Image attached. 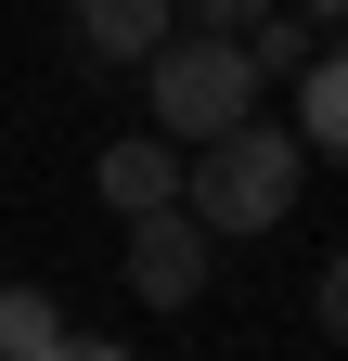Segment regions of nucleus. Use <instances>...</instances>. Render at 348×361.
Wrapping results in <instances>:
<instances>
[{
    "label": "nucleus",
    "instance_id": "1",
    "mask_svg": "<svg viewBox=\"0 0 348 361\" xmlns=\"http://www.w3.org/2000/svg\"><path fill=\"white\" fill-rule=\"evenodd\" d=\"M297 180H310V142L271 116H232L220 142L181 155V207L206 219V233H284L297 219Z\"/></svg>",
    "mask_w": 348,
    "mask_h": 361
},
{
    "label": "nucleus",
    "instance_id": "2",
    "mask_svg": "<svg viewBox=\"0 0 348 361\" xmlns=\"http://www.w3.org/2000/svg\"><path fill=\"white\" fill-rule=\"evenodd\" d=\"M142 78H155V129L168 142H220L232 116H258V65H245V39H220V26H168L155 52H142Z\"/></svg>",
    "mask_w": 348,
    "mask_h": 361
},
{
    "label": "nucleus",
    "instance_id": "3",
    "mask_svg": "<svg viewBox=\"0 0 348 361\" xmlns=\"http://www.w3.org/2000/svg\"><path fill=\"white\" fill-rule=\"evenodd\" d=\"M206 245H220V233H206L194 207H142V219H129V297H142V310H194L206 297Z\"/></svg>",
    "mask_w": 348,
    "mask_h": 361
},
{
    "label": "nucleus",
    "instance_id": "4",
    "mask_svg": "<svg viewBox=\"0 0 348 361\" xmlns=\"http://www.w3.org/2000/svg\"><path fill=\"white\" fill-rule=\"evenodd\" d=\"M91 180H104V207H116V219L181 207V142H168V129H116V142L91 155Z\"/></svg>",
    "mask_w": 348,
    "mask_h": 361
},
{
    "label": "nucleus",
    "instance_id": "5",
    "mask_svg": "<svg viewBox=\"0 0 348 361\" xmlns=\"http://www.w3.org/2000/svg\"><path fill=\"white\" fill-rule=\"evenodd\" d=\"M65 13H77V52L91 65H142L168 39V0H65Z\"/></svg>",
    "mask_w": 348,
    "mask_h": 361
},
{
    "label": "nucleus",
    "instance_id": "6",
    "mask_svg": "<svg viewBox=\"0 0 348 361\" xmlns=\"http://www.w3.org/2000/svg\"><path fill=\"white\" fill-rule=\"evenodd\" d=\"M297 142H310V155H348V52H310V65H297Z\"/></svg>",
    "mask_w": 348,
    "mask_h": 361
},
{
    "label": "nucleus",
    "instance_id": "7",
    "mask_svg": "<svg viewBox=\"0 0 348 361\" xmlns=\"http://www.w3.org/2000/svg\"><path fill=\"white\" fill-rule=\"evenodd\" d=\"M65 336V297H39V284H0V361H39Z\"/></svg>",
    "mask_w": 348,
    "mask_h": 361
},
{
    "label": "nucleus",
    "instance_id": "8",
    "mask_svg": "<svg viewBox=\"0 0 348 361\" xmlns=\"http://www.w3.org/2000/svg\"><path fill=\"white\" fill-rule=\"evenodd\" d=\"M310 52H323V26H310V13H258V26H245V65H258V78H297Z\"/></svg>",
    "mask_w": 348,
    "mask_h": 361
},
{
    "label": "nucleus",
    "instance_id": "9",
    "mask_svg": "<svg viewBox=\"0 0 348 361\" xmlns=\"http://www.w3.org/2000/svg\"><path fill=\"white\" fill-rule=\"evenodd\" d=\"M310 323H323V336H335V348H348V245H335V258H323V284H310Z\"/></svg>",
    "mask_w": 348,
    "mask_h": 361
},
{
    "label": "nucleus",
    "instance_id": "10",
    "mask_svg": "<svg viewBox=\"0 0 348 361\" xmlns=\"http://www.w3.org/2000/svg\"><path fill=\"white\" fill-rule=\"evenodd\" d=\"M168 13H181V26H220V39H245L258 13H271V0H168Z\"/></svg>",
    "mask_w": 348,
    "mask_h": 361
},
{
    "label": "nucleus",
    "instance_id": "11",
    "mask_svg": "<svg viewBox=\"0 0 348 361\" xmlns=\"http://www.w3.org/2000/svg\"><path fill=\"white\" fill-rule=\"evenodd\" d=\"M39 361H129V348H116V336H77V323H65V336L39 348Z\"/></svg>",
    "mask_w": 348,
    "mask_h": 361
},
{
    "label": "nucleus",
    "instance_id": "12",
    "mask_svg": "<svg viewBox=\"0 0 348 361\" xmlns=\"http://www.w3.org/2000/svg\"><path fill=\"white\" fill-rule=\"evenodd\" d=\"M297 13H310V26H348V0H297Z\"/></svg>",
    "mask_w": 348,
    "mask_h": 361
}]
</instances>
